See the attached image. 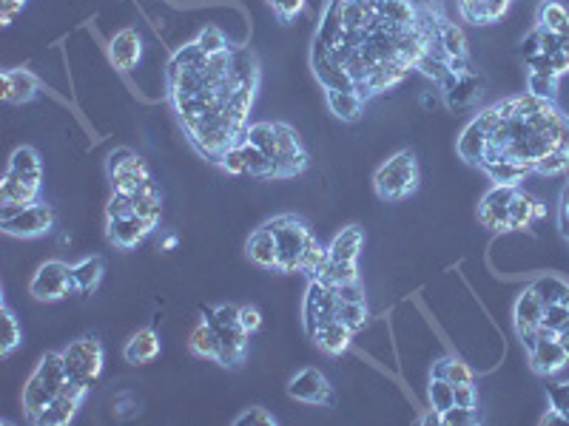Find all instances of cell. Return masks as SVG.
<instances>
[{"mask_svg":"<svg viewBox=\"0 0 569 426\" xmlns=\"http://www.w3.org/2000/svg\"><path fill=\"white\" fill-rule=\"evenodd\" d=\"M444 0H328L313 37L311 69L322 89L356 91L365 103L422 71L436 86L450 57Z\"/></svg>","mask_w":569,"mask_h":426,"instance_id":"6da1fadb","label":"cell"},{"mask_svg":"<svg viewBox=\"0 0 569 426\" xmlns=\"http://www.w3.org/2000/svg\"><path fill=\"white\" fill-rule=\"evenodd\" d=\"M166 80L177 123L202 160L220 165L231 148L248 140L251 108L262 83L251 46L228 43L220 52H205L191 40L171 54Z\"/></svg>","mask_w":569,"mask_h":426,"instance_id":"7a4b0ae2","label":"cell"},{"mask_svg":"<svg viewBox=\"0 0 569 426\" xmlns=\"http://www.w3.org/2000/svg\"><path fill=\"white\" fill-rule=\"evenodd\" d=\"M473 123L487 140L478 168L513 162L527 174H538L552 151H569V117L552 100H541L530 91L478 111Z\"/></svg>","mask_w":569,"mask_h":426,"instance_id":"3957f363","label":"cell"},{"mask_svg":"<svg viewBox=\"0 0 569 426\" xmlns=\"http://www.w3.org/2000/svg\"><path fill=\"white\" fill-rule=\"evenodd\" d=\"M268 231L274 233L276 256H279V273H305L308 279H316L328 262V248L319 245L316 233L299 213H279L265 222Z\"/></svg>","mask_w":569,"mask_h":426,"instance_id":"277c9868","label":"cell"},{"mask_svg":"<svg viewBox=\"0 0 569 426\" xmlns=\"http://www.w3.org/2000/svg\"><path fill=\"white\" fill-rule=\"evenodd\" d=\"M248 142H254L259 151L274 162L276 179H294L311 168V154L302 137L296 134L294 125L271 123V120L251 123Z\"/></svg>","mask_w":569,"mask_h":426,"instance_id":"5b68a950","label":"cell"},{"mask_svg":"<svg viewBox=\"0 0 569 426\" xmlns=\"http://www.w3.org/2000/svg\"><path fill=\"white\" fill-rule=\"evenodd\" d=\"M69 384V373H66V364H63V353H46L37 367L29 375L23 395H20V404H23V415L26 421L35 424L40 418V412L55 401V395Z\"/></svg>","mask_w":569,"mask_h":426,"instance_id":"8992f818","label":"cell"},{"mask_svg":"<svg viewBox=\"0 0 569 426\" xmlns=\"http://www.w3.org/2000/svg\"><path fill=\"white\" fill-rule=\"evenodd\" d=\"M419 182H422L419 160L410 148H402L376 168L373 191L382 202H404L419 191Z\"/></svg>","mask_w":569,"mask_h":426,"instance_id":"52a82bcc","label":"cell"},{"mask_svg":"<svg viewBox=\"0 0 569 426\" xmlns=\"http://www.w3.org/2000/svg\"><path fill=\"white\" fill-rule=\"evenodd\" d=\"M365 248V231L359 225H348L336 233L328 245V262L316 279L328 284L359 282V253Z\"/></svg>","mask_w":569,"mask_h":426,"instance_id":"ba28073f","label":"cell"},{"mask_svg":"<svg viewBox=\"0 0 569 426\" xmlns=\"http://www.w3.org/2000/svg\"><path fill=\"white\" fill-rule=\"evenodd\" d=\"M202 319L214 327V333L220 338V358H217V364H220V367H228V370L239 367V364L245 361L248 341H251V336H248V333L242 330V324H239V307H234V304H220V307L208 310Z\"/></svg>","mask_w":569,"mask_h":426,"instance_id":"9c48e42d","label":"cell"},{"mask_svg":"<svg viewBox=\"0 0 569 426\" xmlns=\"http://www.w3.org/2000/svg\"><path fill=\"white\" fill-rule=\"evenodd\" d=\"M57 213L46 202L32 205H0V231L15 239H40L55 231Z\"/></svg>","mask_w":569,"mask_h":426,"instance_id":"30bf717a","label":"cell"},{"mask_svg":"<svg viewBox=\"0 0 569 426\" xmlns=\"http://www.w3.org/2000/svg\"><path fill=\"white\" fill-rule=\"evenodd\" d=\"M60 353H63V364H66L69 381L83 384V387L92 390L94 384L100 381L103 364H106V347H103V341L92 336V333H86V336L69 341V347H63Z\"/></svg>","mask_w":569,"mask_h":426,"instance_id":"8fae6325","label":"cell"},{"mask_svg":"<svg viewBox=\"0 0 569 426\" xmlns=\"http://www.w3.org/2000/svg\"><path fill=\"white\" fill-rule=\"evenodd\" d=\"M106 171L111 179V194H137L140 188L151 185V171L146 160L140 154H134L131 148H117L111 151Z\"/></svg>","mask_w":569,"mask_h":426,"instance_id":"7c38bea8","label":"cell"},{"mask_svg":"<svg viewBox=\"0 0 569 426\" xmlns=\"http://www.w3.org/2000/svg\"><path fill=\"white\" fill-rule=\"evenodd\" d=\"M74 293L72 265L60 262V259H49L37 267L32 282H29V296L37 302H60Z\"/></svg>","mask_w":569,"mask_h":426,"instance_id":"4fadbf2b","label":"cell"},{"mask_svg":"<svg viewBox=\"0 0 569 426\" xmlns=\"http://www.w3.org/2000/svg\"><path fill=\"white\" fill-rule=\"evenodd\" d=\"M336 287L322 279H308V293H305V304H302V327L308 338L331 319H336Z\"/></svg>","mask_w":569,"mask_h":426,"instance_id":"5bb4252c","label":"cell"},{"mask_svg":"<svg viewBox=\"0 0 569 426\" xmlns=\"http://www.w3.org/2000/svg\"><path fill=\"white\" fill-rule=\"evenodd\" d=\"M288 395L299 401V404H308V407H328L336 404V392H333L331 381L325 378L322 370L316 367H305L296 375H291L288 381Z\"/></svg>","mask_w":569,"mask_h":426,"instance_id":"9a60e30c","label":"cell"},{"mask_svg":"<svg viewBox=\"0 0 569 426\" xmlns=\"http://www.w3.org/2000/svg\"><path fill=\"white\" fill-rule=\"evenodd\" d=\"M513 321L521 344L530 350L535 341H538V327H541V321H544V302H541V296L535 293L533 284L518 293L513 307Z\"/></svg>","mask_w":569,"mask_h":426,"instance_id":"2e32d148","label":"cell"},{"mask_svg":"<svg viewBox=\"0 0 569 426\" xmlns=\"http://www.w3.org/2000/svg\"><path fill=\"white\" fill-rule=\"evenodd\" d=\"M89 387H83V384H74L69 381L63 390L57 392L55 401L49 404V407L40 412V418H37L35 424L37 426H69L77 418V412L80 407L86 404V398H89Z\"/></svg>","mask_w":569,"mask_h":426,"instance_id":"e0dca14e","label":"cell"},{"mask_svg":"<svg viewBox=\"0 0 569 426\" xmlns=\"http://www.w3.org/2000/svg\"><path fill=\"white\" fill-rule=\"evenodd\" d=\"M518 185H493L478 202V222L487 231L507 233L510 231V202Z\"/></svg>","mask_w":569,"mask_h":426,"instance_id":"ac0fdd59","label":"cell"},{"mask_svg":"<svg viewBox=\"0 0 569 426\" xmlns=\"http://www.w3.org/2000/svg\"><path fill=\"white\" fill-rule=\"evenodd\" d=\"M106 54H109V63L117 71L137 69V63L143 60V35H140L134 26L120 29V32L109 40Z\"/></svg>","mask_w":569,"mask_h":426,"instance_id":"d6986e66","label":"cell"},{"mask_svg":"<svg viewBox=\"0 0 569 426\" xmlns=\"http://www.w3.org/2000/svg\"><path fill=\"white\" fill-rule=\"evenodd\" d=\"M148 233H154V228L148 225L140 213H129V216H117V219H106V236L114 248L131 250L146 242Z\"/></svg>","mask_w":569,"mask_h":426,"instance_id":"ffe728a7","label":"cell"},{"mask_svg":"<svg viewBox=\"0 0 569 426\" xmlns=\"http://www.w3.org/2000/svg\"><path fill=\"white\" fill-rule=\"evenodd\" d=\"M527 353L533 373L541 378H555L569 364V353L558 338H538Z\"/></svg>","mask_w":569,"mask_h":426,"instance_id":"44dd1931","label":"cell"},{"mask_svg":"<svg viewBox=\"0 0 569 426\" xmlns=\"http://www.w3.org/2000/svg\"><path fill=\"white\" fill-rule=\"evenodd\" d=\"M43 177H23L15 171H6L0 182V205H32L40 202Z\"/></svg>","mask_w":569,"mask_h":426,"instance_id":"7402d4cb","label":"cell"},{"mask_svg":"<svg viewBox=\"0 0 569 426\" xmlns=\"http://www.w3.org/2000/svg\"><path fill=\"white\" fill-rule=\"evenodd\" d=\"M441 97L450 108H470L478 100L481 94V86H478V74H447L439 83Z\"/></svg>","mask_w":569,"mask_h":426,"instance_id":"603a6c76","label":"cell"},{"mask_svg":"<svg viewBox=\"0 0 569 426\" xmlns=\"http://www.w3.org/2000/svg\"><path fill=\"white\" fill-rule=\"evenodd\" d=\"M0 83H3L0 97L12 106H23L40 94V80L29 69H6L0 74Z\"/></svg>","mask_w":569,"mask_h":426,"instance_id":"cb8c5ba5","label":"cell"},{"mask_svg":"<svg viewBox=\"0 0 569 426\" xmlns=\"http://www.w3.org/2000/svg\"><path fill=\"white\" fill-rule=\"evenodd\" d=\"M160 353H163V341H160V333H157L154 327L137 330V333L126 341V347H123V358H126V364H131V367L151 364V361L160 358Z\"/></svg>","mask_w":569,"mask_h":426,"instance_id":"d4e9b609","label":"cell"},{"mask_svg":"<svg viewBox=\"0 0 569 426\" xmlns=\"http://www.w3.org/2000/svg\"><path fill=\"white\" fill-rule=\"evenodd\" d=\"M456 6H459V15L467 23L490 26V23H496L510 12L513 0H456Z\"/></svg>","mask_w":569,"mask_h":426,"instance_id":"484cf974","label":"cell"},{"mask_svg":"<svg viewBox=\"0 0 569 426\" xmlns=\"http://www.w3.org/2000/svg\"><path fill=\"white\" fill-rule=\"evenodd\" d=\"M544 216H547V205L538 202L527 191H521V185H518L513 202H510V231H524V228H530L533 222L544 219Z\"/></svg>","mask_w":569,"mask_h":426,"instance_id":"4316f807","label":"cell"},{"mask_svg":"<svg viewBox=\"0 0 569 426\" xmlns=\"http://www.w3.org/2000/svg\"><path fill=\"white\" fill-rule=\"evenodd\" d=\"M245 256L262 270H276L279 267V256H276L274 233L268 231V225L262 222L257 231L248 236L245 242Z\"/></svg>","mask_w":569,"mask_h":426,"instance_id":"83f0119b","label":"cell"},{"mask_svg":"<svg viewBox=\"0 0 569 426\" xmlns=\"http://www.w3.org/2000/svg\"><path fill=\"white\" fill-rule=\"evenodd\" d=\"M353 336H356V333L350 330L348 324H342L339 319H331L328 324H322V327L313 333L311 341L325 355H342L350 347Z\"/></svg>","mask_w":569,"mask_h":426,"instance_id":"f1b7e54d","label":"cell"},{"mask_svg":"<svg viewBox=\"0 0 569 426\" xmlns=\"http://www.w3.org/2000/svg\"><path fill=\"white\" fill-rule=\"evenodd\" d=\"M325 103L331 108V114L342 123H356L365 114V100L356 91L325 89Z\"/></svg>","mask_w":569,"mask_h":426,"instance_id":"f546056e","label":"cell"},{"mask_svg":"<svg viewBox=\"0 0 569 426\" xmlns=\"http://www.w3.org/2000/svg\"><path fill=\"white\" fill-rule=\"evenodd\" d=\"M106 276V262L100 256H86L80 259L77 265H72V279H74V293L80 296H92L94 290L100 287Z\"/></svg>","mask_w":569,"mask_h":426,"instance_id":"4dcf8cb0","label":"cell"},{"mask_svg":"<svg viewBox=\"0 0 569 426\" xmlns=\"http://www.w3.org/2000/svg\"><path fill=\"white\" fill-rule=\"evenodd\" d=\"M188 350H191L194 358H202V361H217V358H220V338H217L214 327L205 319L197 321V327L191 330Z\"/></svg>","mask_w":569,"mask_h":426,"instance_id":"1f68e13d","label":"cell"},{"mask_svg":"<svg viewBox=\"0 0 569 426\" xmlns=\"http://www.w3.org/2000/svg\"><path fill=\"white\" fill-rule=\"evenodd\" d=\"M535 26H544L550 32L569 37V9L558 0H541L535 9Z\"/></svg>","mask_w":569,"mask_h":426,"instance_id":"d6a6232c","label":"cell"},{"mask_svg":"<svg viewBox=\"0 0 569 426\" xmlns=\"http://www.w3.org/2000/svg\"><path fill=\"white\" fill-rule=\"evenodd\" d=\"M430 375H433V378L450 381L453 387H456V384H473V370H470L461 358H456V355L439 358V361L430 367Z\"/></svg>","mask_w":569,"mask_h":426,"instance_id":"836d02e7","label":"cell"},{"mask_svg":"<svg viewBox=\"0 0 569 426\" xmlns=\"http://www.w3.org/2000/svg\"><path fill=\"white\" fill-rule=\"evenodd\" d=\"M6 171H15V174H23V177H43V160L37 154V148L32 145H18L9 157V165Z\"/></svg>","mask_w":569,"mask_h":426,"instance_id":"e575fe53","label":"cell"},{"mask_svg":"<svg viewBox=\"0 0 569 426\" xmlns=\"http://www.w3.org/2000/svg\"><path fill=\"white\" fill-rule=\"evenodd\" d=\"M0 316H3V344H0V355L9 358V355L15 353L20 344H23V327H20L15 310L6 302L0 307Z\"/></svg>","mask_w":569,"mask_h":426,"instance_id":"d590c367","label":"cell"},{"mask_svg":"<svg viewBox=\"0 0 569 426\" xmlns=\"http://www.w3.org/2000/svg\"><path fill=\"white\" fill-rule=\"evenodd\" d=\"M535 293L541 296L544 307L550 304H569V282L558 279V276H541L533 282Z\"/></svg>","mask_w":569,"mask_h":426,"instance_id":"8d00e7d4","label":"cell"},{"mask_svg":"<svg viewBox=\"0 0 569 426\" xmlns=\"http://www.w3.org/2000/svg\"><path fill=\"white\" fill-rule=\"evenodd\" d=\"M427 401H430V409L436 412H447L450 407H456V387L444 378H433L430 375V384H427Z\"/></svg>","mask_w":569,"mask_h":426,"instance_id":"74e56055","label":"cell"},{"mask_svg":"<svg viewBox=\"0 0 569 426\" xmlns=\"http://www.w3.org/2000/svg\"><path fill=\"white\" fill-rule=\"evenodd\" d=\"M336 319L342 321V324H348L353 333H359L368 324V302H345V299H339V304H336Z\"/></svg>","mask_w":569,"mask_h":426,"instance_id":"f35d334b","label":"cell"},{"mask_svg":"<svg viewBox=\"0 0 569 426\" xmlns=\"http://www.w3.org/2000/svg\"><path fill=\"white\" fill-rule=\"evenodd\" d=\"M547 401H550L552 412L561 418V424H569V381L547 384Z\"/></svg>","mask_w":569,"mask_h":426,"instance_id":"ab89813d","label":"cell"},{"mask_svg":"<svg viewBox=\"0 0 569 426\" xmlns=\"http://www.w3.org/2000/svg\"><path fill=\"white\" fill-rule=\"evenodd\" d=\"M441 424L444 426H476L481 424V415L476 407H450L441 412Z\"/></svg>","mask_w":569,"mask_h":426,"instance_id":"60d3db41","label":"cell"},{"mask_svg":"<svg viewBox=\"0 0 569 426\" xmlns=\"http://www.w3.org/2000/svg\"><path fill=\"white\" fill-rule=\"evenodd\" d=\"M265 3L271 6V12H274L282 23L296 20L302 12H305V6H308V0H265Z\"/></svg>","mask_w":569,"mask_h":426,"instance_id":"b9f144b4","label":"cell"},{"mask_svg":"<svg viewBox=\"0 0 569 426\" xmlns=\"http://www.w3.org/2000/svg\"><path fill=\"white\" fill-rule=\"evenodd\" d=\"M530 94L555 103V97H558V77H552V74H530Z\"/></svg>","mask_w":569,"mask_h":426,"instance_id":"7bdbcfd3","label":"cell"},{"mask_svg":"<svg viewBox=\"0 0 569 426\" xmlns=\"http://www.w3.org/2000/svg\"><path fill=\"white\" fill-rule=\"evenodd\" d=\"M276 418L265 407H248L234 418V426H274Z\"/></svg>","mask_w":569,"mask_h":426,"instance_id":"ee69618b","label":"cell"},{"mask_svg":"<svg viewBox=\"0 0 569 426\" xmlns=\"http://www.w3.org/2000/svg\"><path fill=\"white\" fill-rule=\"evenodd\" d=\"M239 324H242V330L248 336H257L259 330H262V310H259L257 304H242L239 307Z\"/></svg>","mask_w":569,"mask_h":426,"instance_id":"f6af8a7d","label":"cell"},{"mask_svg":"<svg viewBox=\"0 0 569 426\" xmlns=\"http://www.w3.org/2000/svg\"><path fill=\"white\" fill-rule=\"evenodd\" d=\"M26 0H0V23L3 26H12V20L18 12H23Z\"/></svg>","mask_w":569,"mask_h":426,"instance_id":"bcb514c9","label":"cell"},{"mask_svg":"<svg viewBox=\"0 0 569 426\" xmlns=\"http://www.w3.org/2000/svg\"><path fill=\"white\" fill-rule=\"evenodd\" d=\"M456 407H478V392L473 384H456Z\"/></svg>","mask_w":569,"mask_h":426,"instance_id":"7dc6e473","label":"cell"},{"mask_svg":"<svg viewBox=\"0 0 569 426\" xmlns=\"http://www.w3.org/2000/svg\"><path fill=\"white\" fill-rule=\"evenodd\" d=\"M163 248H166V250L177 248V236H166V242H163Z\"/></svg>","mask_w":569,"mask_h":426,"instance_id":"c3c4849f","label":"cell"}]
</instances>
